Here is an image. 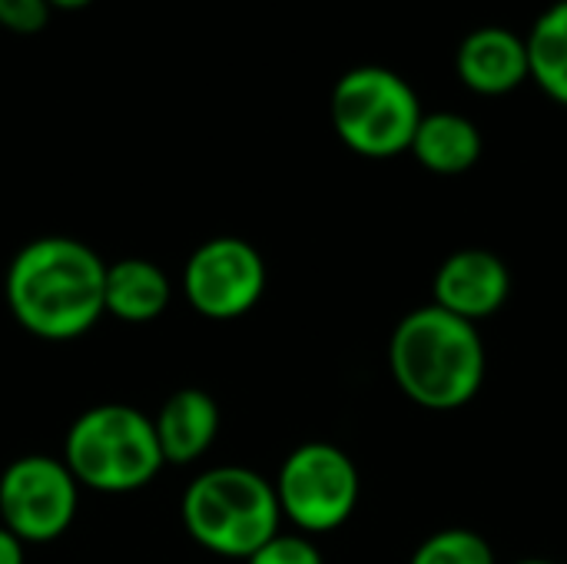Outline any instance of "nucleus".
<instances>
[{
    "label": "nucleus",
    "instance_id": "nucleus-14",
    "mask_svg": "<svg viewBox=\"0 0 567 564\" xmlns=\"http://www.w3.org/2000/svg\"><path fill=\"white\" fill-rule=\"evenodd\" d=\"M525 47L528 73L538 90L558 106H567V0H558L538 13V20L525 33Z\"/></svg>",
    "mask_w": 567,
    "mask_h": 564
},
{
    "label": "nucleus",
    "instance_id": "nucleus-7",
    "mask_svg": "<svg viewBox=\"0 0 567 564\" xmlns=\"http://www.w3.org/2000/svg\"><path fill=\"white\" fill-rule=\"evenodd\" d=\"M80 485L53 455H20L0 475V525L23 545L56 542L76 519Z\"/></svg>",
    "mask_w": 567,
    "mask_h": 564
},
{
    "label": "nucleus",
    "instance_id": "nucleus-5",
    "mask_svg": "<svg viewBox=\"0 0 567 564\" xmlns=\"http://www.w3.org/2000/svg\"><path fill=\"white\" fill-rule=\"evenodd\" d=\"M422 100L415 86L379 63L346 70L329 96L336 136L365 160H392L412 150L422 123Z\"/></svg>",
    "mask_w": 567,
    "mask_h": 564
},
{
    "label": "nucleus",
    "instance_id": "nucleus-8",
    "mask_svg": "<svg viewBox=\"0 0 567 564\" xmlns=\"http://www.w3.org/2000/svg\"><path fill=\"white\" fill-rule=\"evenodd\" d=\"M189 306L206 319H239L266 293V263L239 236H216L193 249L183 269Z\"/></svg>",
    "mask_w": 567,
    "mask_h": 564
},
{
    "label": "nucleus",
    "instance_id": "nucleus-13",
    "mask_svg": "<svg viewBox=\"0 0 567 564\" xmlns=\"http://www.w3.org/2000/svg\"><path fill=\"white\" fill-rule=\"evenodd\" d=\"M173 299L166 273L150 259H116L106 266V289L103 302L106 312L123 322H153L166 312Z\"/></svg>",
    "mask_w": 567,
    "mask_h": 564
},
{
    "label": "nucleus",
    "instance_id": "nucleus-3",
    "mask_svg": "<svg viewBox=\"0 0 567 564\" xmlns=\"http://www.w3.org/2000/svg\"><path fill=\"white\" fill-rule=\"evenodd\" d=\"M63 465L83 489L126 495L150 485L166 462L150 416L123 402H103L70 425Z\"/></svg>",
    "mask_w": 567,
    "mask_h": 564
},
{
    "label": "nucleus",
    "instance_id": "nucleus-4",
    "mask_svg": "<svg viewBox=\"0 0 567 564\" xmlns=\"http://www.w3.org/2000/svg\"><path fill=\"white\" fill-rule=\"evenodd\" d=\"M183 525L196 545L223 558H249L279 535L282 512L272 482L243 465L196 475L183 495Z\"/></svg>",
    "mask_w": 567,
    "mask_h": 564
},
{
    "label": "nucleus",
    "instance_id": "nucleus-6",
    "mask_svg": "<svg viewBox=\"0 0 567 564\" xmlns=\"http://www.w3.org/2000/svg\"><path fill=\"white\" fill-rule=\"evenodd\" d=\"M279 512L302 535L342 529L359 505V469L332 442H306L292 449L272 482Z\"/></svg>",
    "mask_w": 567,
    "mask_h": 564
},
{
    "label": "nucleus",
    "instance_id": "nucleus-17",
    "mask_svg": "<svg viewBox=\"0 0 567 564\" xmlns=\"http://www.w3.org/2000/svg\"><path fill=\"white\" fill-rule=\"evenodd\" d=\"M53 17L50 0H0V27L10 33H40Z\"/></svg>",
    "mask_w": 567,
    "mask_h": 564
},
{
    "label": "nucleus",
    "instance_id": "nucleus-16",
    "mask_svg": "<svg viewBox=\"0 0 567 564\" xmlns=\"http://www.w3.org/2000/svg\"><path fill=\"white\" fill-rule=\"evenodd\" d=\"M246 564H326L322 552L309 535H272L259 552H252Z\"/></svg>",
    "mask_w": 567,
    "mask_h": 564
},
{
    "label": "nucleus",
    "instance_id": "nucleus-2",
    "mask_svg": "<svg viewBox=\"0 0 567 564\" xmlns=\"http://www.w3.org/2000/svg\"><path fill=\"white\" fill-rule=\"evenodd\" d=\"M389 369L409 402L429 412H458L485 386V342L475 322L422 306L402 316L389 342Z\"/></svg>",
    "mask_w": 567,
    "mask_h": 564
},
{
    "label": "nucleus",
    "instance_id": "nucleus-18",
    "mask_svg": "<svg viewBox=\"0 0 567 564\" xmlns=\"http://www.w3.org/2000/svg\"><path fill=\"white\" fill-rule=\"evenodd\" d=\"M0 564H23V542L0 525Z\"/></svg>",
    "mask_w": 567,
    "mask_h": 564
},
{
    "label": "nucleus",
    "instance_id": "nucleus-12",
    "mask_svg": "<svg viewBox=\"0 0 567 564\" xmlns=\"http://www.w3.org/2000/svg\"><path fill=\"white\" fill-rule=\"evenodd\" d=\"M409 153L419 160V166H425L435 176H458L478 163L482 133L465 113H455V110L422 113V123L415 130Z\"/></svg>",
    "mask_w": 567,
    "mask_h": 564
},
{
    "label": "nucleus",
    "instance_id": "nucleus-11",
    "mask_svg": "<svg viewBox=\"0 0 567 564\" xmlns=\"http://www.w3.org/2000/svg\"><path fill=\"white\" fill-rule=\"evenodd\" d=\"M163 462L169 465H189L209 452V445L219 435V406L203 389H179L173 392L156 419H153Z\"/></svg>",
    "mask_w": 567,
    "mask_h": 564
},
{
    "label": "nucleus",
    "instance_id": "nucleus-9",
    "mask_svg": "<svg viewBox=\"0 0 567 564\" xmlns=\"http://www.w3.org/2000/svg\"><path fill=\"white\" fill-rule=\"evenodd\" d=\"M508 293L512 273L492 249H458L439 266L432 279L435 306L465 322L492 319L508 302Z\"/></svg>",
    "mask_w": 567,
    "mask_h": 564
},
{
    "label": "nucleus",
    "instance_id": "nucleus-19",
    "mask_svg": "<svg viewBox=\"0 0 567 564\" xmlns=\"http://www.w3.org/2000/svg\"><path fill=\"white\" fill-rule=\"evenodd\" d=\"M93 0H50V7L53 10H83V7H90Z\"/></svg>",
    "mask_w": 567,
    "mask_h": 564
},
{
    "label": "nucleus",
    "instance_id": "nucleus-20",
    "mask_svg": "<svg viewBox=\"0 0 567 564\" xmlns=\"http://www.w3.org/2000/svg\"><path fill=\"white\" fill-rule=\"evenodd\" d=\"M518 564H558V562H545V558H525V562Z\"/></svg>",
    "mask_w": 567,
    "mask_h": 564
},
{
    "label": "nucleus",
    "instance_id": "nucleus-10",
    "mask_svg": "<svg viewBox=\"0 0 567 564\" xmlns=\"http://www.w3.org/2000/svg\"><path fill=\"white\" fill-rule=\"evenodd\" d=\"M455 73L478 96H505L518 90L532 80L525 37L508 27H478L465 33L455 50Z\"/></svg>",
    "mask_w": 567,
    "mask_h": 564
},
{
    "label": "nucleus",
    "instance_id": "nucleus-1",
    "mask_svg": "<svg viewBox=\"0 0 567 564\" xmlns=\"http://www.w3.org/2000/svg\"><path fill=\"white\" fill-rule=\"evenodd\" d=\"M3 289L13 319L30 336L66 342L103 319L106 263L80 239L40 236L13 256Z\"/></svg>",
    "mask_w": 567,
    "mask_h": 564
},
{
    "label": "nucleus",
    "instance_id": "nucleus-15",
    "mask_svg": "<svg viewBox=\"0 0 567 564\" xmlns=\"http://www.w3.org/2000/svg\"><path fill=\"white\" fill-rule=\"evenodd\" d=\"M409 564H498V558L485 535L472 529H442L412 552Z\"/></svg>",
    "mask_w": 567,
    "mask_h": 564
}]
</instances>
